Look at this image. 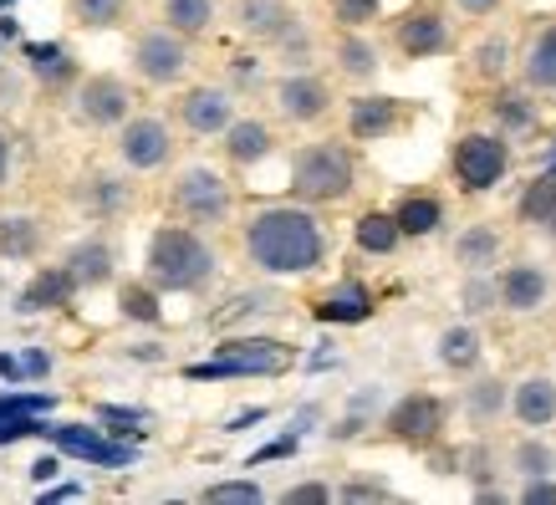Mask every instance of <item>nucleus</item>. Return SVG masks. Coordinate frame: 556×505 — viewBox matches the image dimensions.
Masks as SVG:
<instances>
[{
	"label": "nucleus",
	"instance_id": "f257e3e1",
	"mask_svg": "<svg viewBox=\"0 0 556 505\" xmlns=\"http://www.w3.org/2000/svg\"><path fill=\"white\" fill-rule=\"evenodd\" d=\"M245 261L266 276H306L327 261V236L321 219L302 204H266L245 219Z\"/></svg>",
	"mask_w": 556,
	"mask_h": 505
},
{
	"label": "nucleus",
	"instance_id": "f03ea898",
	"mask_svg": "<svg viewBox=\"0 0 556 505\" xmlns=\"http://www.w3.org/2000/svg\"><path fill=\"white\" fill-rule=\"evenodd\" d=\"M219 270V255L185 225H164L149 240V281L159 291H200Z\"/></svg>",
	"mask_w": 556,
	"mask_h": 505
},
{
	"label": "nucleus",
	"instance_id": "7ed1b4c3",
	"mask_svg": "<svg viewBox=\"0 0 556 505\" xmlns=\"http://www.w3.org/2000/svg\"><path fill=\"white\" fill-rule=\"evenodd\" d=\"M353 153L332 143V138H321V143H306L296 159H291V194L302 204H338L353 194Z\"/></svg>",
	"mask_w": 556,
	"mask_h": 505
},
{
	"label": "nucleus",
	"instance_id": "20e7f679",
	"mask_svg": "<svg viewBox=\"0 0 556 505\" xmlns=\"http://www.w3.org/2000/svg\"><path fill=\"white\" fill-rule=\"evenodd\" d=\"M287 363H291L287 342H276V337H236V342L215 348L210 363L185 368V378H194V383H204V378H270Z\"/></svg>",
	"mask_w": 556,
	"mask_h": 505
},
{
	"label": "nucleus",
	"instance_id": "39448f33",
	"mask_svg": "<svg viewBox=\"0 0 556 505\" xmlns=\"http://www.w3.org/2000/svg\"><path fill=\"white\" fill-rule=\"evenodd\" d=\"M450 168H455V179L465 194H485L506 179L510 168V149L501 134H465L450 153Z\"/></svg>",
	"mask_w": 556,
	"mask_h": 505
},
{
	"label": "nucleus",
	"instance_id": "423d86ee",
	"mask_svg": "<svg viewBox=\"0 0 556 505\" xmlns=\"http://www.w3.org/2000/svg\"><path fill=\"white\" fill-rule=\"evenodd\" d=\"M134 72L153 87H169L189 72V47L174 26H153L134 41Z\"/></svg>",
	"mask_w": 556,
	"mask_h": 505
},
{
	"label": "nucleus",
	"instance_id": "0eeeda50",
	"mask_svg": "<svg viewBox=\"0 0 556 505\" xmlns=\"http://www.w3.org/2000/svg\"><path fill=\"white\" fill-rule=\"evenodd\" d=\"M174 210L194 225H219V219H230V185L219 179L215 168H185L179 174V185H174Z\"/></svg>",
	"mask_w": 556,
	"mask_h": 505
},
{
	"label": "nucleus",
	"instance_id": "6e6552de",
	"mask_svg": "<svg viewBox=\"0 0 556 505\" xmlns=\"http://www.w3.org/2000/svg\"><path fill=\"white\" fill-rule=\"evenodd\" d=\"M128 108H134V92L118 77H87L77 87V118L92 123V128H123Z\"/></svg>",
	"mask_w": 556,
	"mask_h": 505
},
{
	"label": "nucleus",
	"instance_id": "1a4fd4ad",
	"mask_svg": "<svg viewBox=\"0 0 556 505\" xmlns=\"http://www.w3.org/2000/svg\"><path fill=\"white\" fill-rule=\"evenodd\" d=\"M174 153V138L169 128L159 118H128L118 134V159L128 168H138V174H149V168H164Z\"/></svg>",
	"mask_w": 556,
	"mask_h": 505
},
{
	"label": "nucleus",
	"instance_id": "9d476101",
	"mask_svg": "<svg viewBox=\"0 0 556 505\" xmlns=\"http://www.w3.org/2000/svg\"><path fill=\"white\" fill-rule=\"evenodd\" d=\"M51 444H56L62 455L92 459V465H102V470H123V465H134L138 459V450L102 439V429H87V424H56V429H51Z\"/></svg>",
	"mask_w": 556,
	"mask_h": 505
},
{
	"label": "nucleus",
	"instance_id": "9b49d317",
	"mask_svg": "<svg viewBox=\"0 0 556 505\" xmlns=\"http://www.w3.org/2000/svg\"><path fill=\"white\" fill-rule=\"evenodd\" d=\"M327 108H332V92L312 72H291V77L276 83V113L287 123H321Z\"/></svg>",
	"mask_w": 556,
	"mask_h": 505
},
{
	"label": "nucleus",
	"instance_id": "f8f14e48",
	"mask_svg": "<svg viewBox=\"0 0 556 505\" xmlns=\"http://www.w3.org/2000/svg\"><path fill=\"white\" fill-rule=\"evenodd\" d=\"M444 429V404L434 393H408L399 404L388 408V434L404 439V444H429Z\"/></svg>",
	"mask_w": 556,
	"mask_h": 505
},
{
	"label": "nucleus",
	"instance_id": "ddd939ff",
	"mask_svg": "<svg viewBox=\"0 0 556 505\" xmlns=\"http://www.w3.org/2000/svg\"><path fill=\"white\" fill-rule=\"evenodd\" d=\"M179 118H185L189 134L215 138L236 123V98L225 87H189L185 98H179Z\"/></svg>",
	"mask_w": 556,
	"mask_h": 505
},
{
	"label": "nucleus",
	"instance_id": "4468645a",
	"mask_svg": "<svg viewBox=\"0 0 556 505\" xmlns=\"http://www.w3.org/2000/svg\"><path fill=\"white\" fill-rule=\"evenodd\" d=\"M450 47V21L439 16V11H408L399 21V51L404 56H439V51Z\"/></svg>",
	"mask_w": 556,
	"mask_h": 505
},
{
	"label": "nucleus",
	"instance_id": "2eb2a0df",
	"mask_svg": "<svg viewBox=\"0 0 556 505\" xmlns=\"http://www.w3.org/2000/svg\"><path fill=\"white\" fill-rule=\"evenodd\" d=\"M393 128H399V98H378V92H368V98L348 102V134H353L357 143L388 138Z\"/></svg>",
	"mask_w": 556,
	"mask_h": 505
},
{
	"label": "nucleus",
	"instance_id": "dca6fc26",
	"mask_svg": "<svg viewBox=\"0 0 556 505\" xmlns=\"http://www.w3.org/2000/svg\"><path fill=\"white\" fill-rule=\"evenodd\" d=\"M501 306L506 312H536L541 302H546V291H552V281H546V270L531 266V261H521V266H506L501 270Z\"/></svg>",
	"mask_w": 556,
	"mask_h": 505
},
{
	"label": "nucleus",
	"instance_id": "f3484780",
	"mask_svg": "<svg viewBox=\"0 0 556 505\" xmlns=\"http://www.w3.org/2000/svg\"><path fill=\"white\" fill-rule=\"evenodd\" d=\"M236 21L245 36H261V41H281V36L296 26L287 0H240L236 5Z\"/></svg>",
	"mask_w": 556,
	"mask_h": 505
},
{
	"label": "nucleus",
	"instance_id": "a211bd4d",
	"mask_svg": "<svg viewBox=\"0 0 556 505\" xmlns=\"http://www.w3.org/2000/svg\"><path fill=\"white\" fill-rule=\"evenodd\" d=\"M372 317V291L363 281H342L332 287L327 296L317 302V321H332V327H353V321H368Z\"/></svg>",
	"mask_w": 556,
	"mask_h": 505
},
{
	"label": "nucleus",
	"instance_id": "6ab92c4d",
	"mask_svg": "<svg viewBox=\"0 0 556 505\" xmlns=\"http://www.w3.org/2000/svg\"><path fill=\"white\" fill-rule=\"evenodd\" d=\"M270 149H276V134H270L261 118H236L225 128V153H230V164L251 168V164H261Z\"/></svg>",
	"mask_w": 556,
	"mask_h": 505
},
{
	"label": "nucleus",
	"instance_id": "aec40b11",
	"mask_svg": "<svg viewBox=\"0 0 556 505\" xmlns=\"http://www.w3.org/2000/svg\"><path fill=\"white\" fill-rule=\"evenodd\" d=\"M510 408H516V419L526 424V429H541V424L556 419V383L552 378H526V383H516V393H510Z\"/></svg>",
	"mask_w": 556,
	"mask_h": 505
},
{
	"label": "nucleus",
	"instance_id": "412c9836",
	"mask_svg": "<svg viewBox=\"0 0 556 505\" xmlns=\"http://www.w3.org/2000/svg\"><path fill=\"white\" fill-rule=\"evenodd\" d=\"M72 291H83L77 281H72V270L67 266H51V270H41L31 287L21 291V312H47V306H67L72 302Z\"/></svg>",
	"mask_w": 556,
	"mask_h": 505
},
{
	"label": "nucleus",
	"instance_id": "4be33fe9",
	"mask_svg": "<svg viewBox=\"0 0 556 505\" xmlns=\"http://www.w3.org/2000/svg\"><path fill=\"white\" fill-rule=\"evenodd\" d=\"M332 56H338V72L342 77H353V83H372L378 67H383V62H378V47H372L368 36H357V31H342Z\"/></svg>",
	"mask_w": 556,
	"mask_h": 505
},
{
	"label": "nucleus",
	"instance_id": "5701e85b",
	"mask_svg": "<svg viewBox=\"0 0 556 505\" xmlns=\"http://www.w3.org/2000/svg\"><path fill=\"white\" fill-rule=\"evenodd\" d=\"M480 357H485V342H480L475 327H450V332H439V363L450 373H475Z\"/></svg>",
	"mask_w": 556,
	"mask_h": 505
},
{
	"label": "nucleus",
	"instance_id": "b1692460",
	"mask_svg": "<svg viewBox=\"0 0 556 505\" xmlns=\"http://www.w3.org/2000/svg\"><path fill=\"white\" fill-rule=\"evenodd\" d=\"M67 270H72V281L77 287H108L113 281V251L102 245V240H87V245H77V251L67 255Z\"/></svg>",
	"mask_w": 556,
	"mask_h": 505
},
{
	"label": "nucleus",
	"instance_id": "393cba45",
	"mask_svg": "<svg viewBox=\"0 0 556 505\" xmlns=\"http://www.w3.org/2000/svg\"><path fill=\"white\" fill-rule=\"evenodd\" d=\"M353 236H357V251H368V255H388V251H399V240H404V230H399V215H383V210H368V215L353 225Z\"/></svg>",
	"mask_w": 556,
	"mask_h": 505
},
{
	"label": "nucleus",
	"instance_id": "a878e982",
	"mask_svg": "<svg viewBox=\"0 0 556 505\" xmlns=\"http://www.w3.org/2000/svg\"><path fill=\"white\" fill-rule=\"evenodd\" d=\"M521 67H526V83L536 87V92H556V26L536 31V41H531Z\"/></svg>",
	"mask_w": 556,
	"mask_h": 505
},
{
	"label": "nucleus",
	"instance_id": "bb28decb",
	"mask_svg": "<svg viewBox=\"0 0 556 505\" xmlns=\"http://www.w3.org/2000/svg\"><path fill=\"white\" fill-rule=\"evenodd\" d=\"M455 255H459V266L465 270L495 266V255H501V236H495V225H470V230L455 240Z\"/></svg>",
	"mask_w": 556,
	"mask_h": 505
},
{
	"label": "nucleus",
	"instance_id": "cd10ccee",
	"mask_svg": "<svg viewBox=\"0 0 556 505\" xmlns=\"http://www.w3.org/2000/svg\"><path fill=\"white\" fill-rule=\"evenodd\" d=\"M393 215H399V230H404V236H434L439 225H444V204H439L434 194H408Z\"/></svg>",
	"mask_w": 556,
	"mask_h": 505
},
{
	"label": "nucleus",
	"instance_id": "c85d7f7f",
	"mask_svg": "<svg viewBox=\"0 0 556 505\" xmlns=\"http://www.w3.org/2000/svg\"><path fill=\"white\" fill-rule=\"evenodd\" d=\"M164 21L179 36H200L215 21V0H164Z\"/></svg>",
	"mask_w": 556,
	"mask_h": 505
},
{
	"label": "nucleus",
	"instance_id": "c756f323",
	"mask_svg": "<svg viewBox=\"0 0 556 505\" xmlns=\"http://www.w3.org/2000/svg\"><path fill=\"white\" fill-rule=\"evenodd\" d=\"M465 408H470L475 424H490L506 414V383L501 378H480L475 388H465Z\"/></svg>",
	"mask_w": 556,
	"mask_h": 505
},
{
	"label": "nucleus",
	"instance_id": "7c9ffc66",
	"mask_svg": "<svg viewBox=\"0 0 556 505\" xmlns=\"http://www.w3.org/2000/svg\"><path fill=\"white\" fill-rule=\"evenodd\" d=\"M83 204L92 210V215H118V210H128L134 204V189L123 185V179H92V185L83 189Z\"/></svg>",
	"mask_w": 556,
	"mask_h": 505
},
{
	"label": "nucleus",
	"instance_id": "2f4dec72",
	"mask_svg": "<svg viewBox=\"0 0 556 505\" xmlns=\"http://www.w3.org/2000/svg\"><path fill=\"white\" fill-rule=\"evenodd\" d=\"M552 215H556V174H541L521 194V219L526 225H552Z\"/></svg>",
	"mask_w": 556,
	"mask_h": 505
},
{
	"label": "nucleus",
	"instance_id": "473e14b6",
	"mask_svg": "<svg viewBox=\"0 0 556 505\" xmlns=\"http://www.w3.org/2000/svg\"><path fill=\"white\" fill-rule=\"evenodd\" d=\"M26 56H31V72L41 77L47 87H67L72 77H77V67H72V56L62 47H26Z\"/></svg>",
	"mask_w": 556,
	"mask_h": 505
},
{
	"label": "nucleus",
	"instance_id": "72a5a7b5",
	"mask_svg": "<svg viewBox=\"0 0 556 505\" xmlns=\"http://www.w3.org/2000/svg\"><path fill=\"white\" fill-rule=\"evenodd\" d=\"M490 108H495V123H501L506 134H521V128L536 123V102L526 98V92H501Z\"/></svg>",
	"mask_w": 556,
	"mask_h": 505
},
{
	"label": "nucleus",
	"instance_id": "f704fd0d",
	"mask_svg": "<svg viewBox=\"0 0 556 505\" xmlns=\"http://www.w3.org/2000/svg\"><path fill=\"white\" fill-rule=\"evenodd\" d=\"M118 306H123V317L128 321H143V327H153V321H164V312H159V287H123V296H118Z\"/></svg>",
	"mask_w": 556,
	"mask_h": 505
},
{
	"label": "nucleus",
	"instance_id": "c9c22d12",
	"mask_svg": "<svg viewBox=\"0 0 556 505\" xmlns=\"http://www.w3.org/2000/svg\"><path fill=\"white\" fill-rule=\"evenodd\" d=\"M56 424H47L41 414H0V450L16 444V439H51Z\"/></svg>",
	"mask_w": 556,
	"mask_h": 505
},
{
	"label": "nucleus",
	"instance_id": "e433bc0d",
	"mask_svg": "<svg viewBox=\"0 0 556 505\" xmlns=\"http://www.w3.org/2000/svg\"><path fill=\"white\" fill-rule=\"evenodd\" d=\"M36 251V219L16 215L0 219V255H31Z\"/></svg>",
	"mask_w": 556,
	"mask_h": 505
},
{
	"label": "nucleus",
	"instance_id": "4c0bfd02",
	"mask_svg": "<svg viewBox=\"0 0 556 505\" xmlns=\"http://www.w3.org/2000/svg\"><path fill=\"white\" fill-rule=\"evenodd\" d=\"M510 459H516V470H521L526 480H536V475H552L556 470V455L546 450V444H541V439H521Z\"/></svg>",
	"mask_w": 556,
	"mask_h": 505
},
{
	"label": "nucleus",
	"instance_id": "58836bf2",
	"mask_svg": "<svg viewBox=\"0 0 556 505\" xmlns=\"http://www.w3.org/2000/svg\"><path fill=\"white\" fill-rule=\"evenodd\" d=\"M459 302H465L470 317H485V312H495V302H501V287L485 281L480 270H470V281H465V291H459Z\"/></svg>",
	"mask_w": 556,
	"mask_h": 505
},
{
	"label": "nucleus",
	"instance_id": "ea45409f",
	"mask_svg": "<svg viewBox=\"0 0 556 505\" xmlns=\"http://www.w3.org/2000/svg\"><path fill=\"white\" fill-rule=\"evenodd\" d=\"M204 501L210 505H261L266 501V490L255 485V480H225V485L204 490Z\"/></svg>",
	"mask_w": 556,
	"mask_h": 505
},
{
	"label": "nucleus",
	"instance_id": "a19ab883",
	"mask_svg": "<svg viewBox=\"0 0 556 505\" xmlns=\"http://www.w3.org/2000/svg\"><path fill=\"white\" fill-rule=\"evenodd\" d=\"M378 11H383V0H332V21H338V26H348V31H357V26L378 21Z\"/></svg>",
	"mask_w": 556,
	"mask_h": 505
},
{
	"label": "nucleus",
	"instance_id": "79ce46f5",
	"mask_svg": "<svg viewBox=\"0 0 556 505\" xmlns=\"http://www.w3.org/2000/svg\"><path fill=\"white\" fill-rule=\"evenodd\" d=\"M506 67H510V41L490 36V41H480V47H475V72H480V77H501Z\"/></svg>",
	"mask_w": 556,
	"mask_h": 505
},
{
	"label": "nucleus",
	"instance_id": "37998d69",
	"mask_svg": "<svg viewBox=\"0 0 556 505\" xmlns=\"http://www.w3.org/2000/svg\"><path fill=\"white\" fill-rule=\"evenodd\" d=\"M72 11L87 21V26H113L123 16V0H72Z\"/></svg>",
	"mask_w": 556,
	"mask_h": 505
},
{
	"label": "nucleus",
	"instance_id": "c03bdc74",
	"mask_svg": "<svg viewBox=\"0 0 556 505\" xmlns=\"http://www.w3.org/2000/svg\"><path fill=\"white\" fill-rule=\"evenodd\" d=\"M51 404V393H0V414H47Z\"/></svg>",
	"mask_w": 556,
	"mask_h": 505
},
{
	"label": "nucleus",
	"instance_id": "a18cd8bd",
	"mask_svg": "<svg viewBox=\"0 0 556 505\" xmlns=\"http://www.w3.org/2000/svg\"><path fill=\"white\" fill-rule=\"evenodd\" d=\"M521 505H556V480H552V475H536V480H526Z\"/></svg>",
	"mask_w": 556,
	"mask_h": 505
},
{
	"label": "nucleus",
	"instance_id": "49530a36",
	"mask_svg": "<svg viewBox=\"0 0 556 505\" xmlns=\"http://www.w3.org/2000/svg\"><path fill=\"white\" fill-rule=\"evenodd\" d=\"M281 501H287V505H327V501H332V490H327V485H291Z\"/></svg>",
	"mask_w": 556,
	"mask_h": 505
},
{
	"label": "nucleus",
	"instance_id": "de8ad7c7",
	"mask_svg": "<svg viewBox=\"0 0 556 505\" xmlns=\"http://www.w3.org/2000/svg\"><path fill=\"white\" fill-rule=\"evenodd\" d=\"M98 419L102 424H118L113 434H134V424H143V414H138V408H98Z\"/></svg>",
	"mask_w": 556,
	"mask_h": 505
},
{
	"label": "nucleus",
	"instance_id": "09e8293b",
	"mask_svg": "<svg viewBox=\"0 0 556 505\" xmlns=\"http://www.w3.org/2000/svg\"><path fill=\"white\" fill-rule=\"evenodd\" d=\"M291 450H296V434H291V439H276V444H266V450H261L251 465H261V459H281V455H291Z\"/></svg>",
	"mask_w": 556,
	"mask_h": 505
},
{
	"label": "nucleus",
	"instance_id": "8fccbe9b",
	"mask_svg": "<svg viewBox=\"0 0 556 505\" xmlns=\"http://www.w3.org/2000/svg\"><path fill=\"white\" fill-rule=\"evenodd\" d=\"M21 363H26V378H47L51 373V353H26Z\"/></svg>",
	"mask_w": 556,
	"mask_h": 505
},
{
	"label": "nucleus",
	"instance_id": "3c124183",
	"mask_svg": "<svg viewBox=\"0 0 556 505\" xmlns=\"http://www.w3.org/2000/svg\"><path fill=\"white\" fill-rule=\"evenodd\" d=\"M465 16H490V11H501V0H455Z\"/></svg>",
	"mask_w": 556,
	"mask_h": 505
},
{
	"label": "nucleus",
	"instance_id": "603ef678",
	"mask_svg": "<svg viewBox=\"0 0 556 505\" xmlns=\"http://www.w3.org/2000/svg\"><path fill=\"white\" fill-rule=\"evenodd\" d=\"M0 378H5V383H16V378H26V363H16L11 353H0Z\"/></svg>",
	"mask_w": 556,
	"mask_h": 505
},
{
	"label": "nucleus",
	"instance_id": "864d4df0",
	"mask_svg": "<svg viewBox=\"0 0 556 505\" xmlns=\"http://www.w3.org/2000/svg\"><path fill=\"white\" fill-rule=\"evenodd\" d=\"M77 495H83V490H77V485H56V490H47V495H41V505H56V501H77Z\"/></svg>",
	"mask_w": 556,
	"mask_h": 505
},
{
	"label": "nucleus",
	"instance_id": "5fc2aeb1",
	"mask_svg": "<svg viewBox=\"0 0 556 505\" xmlns=\"http://www.w3.org/2000/svg\"><path fill=\"white\" fill-rule=\"evenodd\" d=\"M56 470H62L56 459H36V465H31V480H41V485H47V480H51Z\"/></svg>",
	"mask_w": 556,
	"mask_h": 505
},
{
	"label": "nucleus",
	"instance_id": "6e6d98bb",
	"mask_svg": "<svg viewBox=\"0 0 556 505\" xmlns=\"http://www.w3.org/2000/svg\"><path fill=\"white\" fill-rule=\"evenodd\" d=\"M5 174H11V143H5V134H0V185H5Z\"/></svg>",
	"mask_w": 556,
	"mask_h": 505
},
{
	"label": "nucleus",
	"instance_id": "4d7b16f0",
	"mask_svg": "<svg viewBox=\"0 0 556 505\" xmlns=\"http://www.w3.org/2000/svg\"><path fill=\"white\" fill-rule=\"evenodd\" d=\"M546 230H552V240H556V215H552V225H546Z\"/></svg>",
	"mask_w": 556,
	"mask_h": 505
}]
</instances>
